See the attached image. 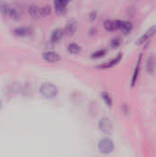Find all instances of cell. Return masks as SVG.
Segmentation results:
<instances>
[{
	"instance_id": "obj_1",
	"label": "cell",
	"mask_w": 156,
	"mask_h": 157,
	"mask_svg": "<svg viewBox=\"0 0 156 157\" xmlns=\"http://www.w3.org/2000/svg\"><path fill=\"white\" fill-rule=\"evenodd\" d=\"M0 13L4 17L14 19V20H18L21 17L20 12L17 7L4 1L0 2Z\"/></svg>"
},
{
	"instance_id": "obj_2",
	"label": "cell",
	"mask_w": 156,
	"mask_h": 157,
	"mask_svg": "<svg viewBox=\"0 0 156 157\" xmlns=\"http://www.w3.org/2000/svg\"><path fill=\"white\" fill-rule=\"evenodd\" d=\"M51 8L50 6H38V5H30L28 7V13L32 18H41L49 16L51 14Z\"/></svg>"
},
{
	"instance_id": "obj_3",
	"label": "cell",
	"mask_w": 156,
	"mask_h": 157,
	"mask_svg": "<svg viewBox=\"0 0 156 157\" xmlns=\"http://www.w3.org/2000/svg\"><path fill=\"white\" fill-rule=\"evenodd\" d=\"M58 88L51 83H43L40 87V94L46 99H52L58 96Z\"/></svg>"
},
{
	"instance_id": "obj_4",
	"label": "cell",
	"mask_w": 156,
	"mask_h": 157,
	"mask_svg": "<svg viewBox=\"0 0 156 157\" xmlns=\"http://www.w3.org/2000/svg\"><path fill=\"white\" fill-rule=\"evenodd\" d=\"M98 151L104 155L110 154L114 149V144L109 138H103L98 142L97 144Z\"/></svg>"
},
{
	"instance_id": "obj_5",
	"label": "cell",
	"mask_w": 156,
	"mask_h": 157,
	"mask_svg": "<svg viewBox=\"0 0 156 157\" xmlns=\"http://www.w3.org/2000/svg\"><path fill=\"white\" fill-rule=\"evenodd\" d=\"M98 128L99 130L106 135H110L113 132V126L109 119L102 118L98 121Z\"/></svg>"
},
{
	"instance_id": "obj_6",
	"label": "cell",
	"mask_w": 156,
	"mask_h": 157,
	"mask_svg": "<svg viewBox=\"0 0 156 157\" xmlns=\"http://www.w3.org/2000/svg\"><path fill=\"white\" fill-rule=\"evenodd\" d=\"M41 57L42 59L47 62V63H57L61 60V56L60 54H58L57 52H52V51H47V52H44L42 54H41Z\"/></svg>"
},
{
	"instance_id": "obj_7",
	"label": "cell",
	"mask_w": 156,
	"mask_h": 157,
	"mask_svg": "<svg viewBox=\"0 0 156 157\" xmlns=\"http://www.w3.org/2000/svg\"><path fill=\"white\" fill-rule=\"evenodd\" d=\"M156 33V26H153L151 27L148 30H146L144 32V34H143L137 40L136 44L137 45H142L143 43H145L147 40H149L152 37H154Z\"/></svg>"
},
{
	"instance_id": "obj_8",
	"label": "cell",
	"mask_w": 156,
	"mask_h": 157,
	"mask_svg": "<svg viewBox=\"0 0 156 157\" xmlns=\"http://www.w3.org/2000/svg\"><path fill=\"white\" fill-rule=\"evenodd\" d=\"M76 30H77V23H76V21L71 20V21H68L65 24V27H64V29H63V33L66 36L72 37V36H74L75 34Z\"/></svg>"
},
{
	"instance_id": "obj_9",
	"label": "cell",
	"mask_w": 156,
	"mask_h": 157,
	"mask_svg": "<svg viewBox=\"0 0 156 157\" xmlns=\"http://www.w3.org/2000/svg\"><path fill=\"white\" fill-rule=\"evenodd\" d=\"M104 28L107 31H115L120 29V20L107 19L104 21Z\"/></svg>"
},
{
	"instance_id": "obj_10",
	"label": "cell",
	"mask_w": 156,
	"mask_h": 157,
	"mask_svg": "<svg viewBox=\"0 0 156 157\" xmlns=\"http://www.w3.org/2000/svg\"><path fill=\"white\" fill-rule=\"evenodd\" d=\"M13 33L17 37H27L32 33V29L29 27H17L13 30Z\"/></svg>"
},
{
	"instance_id": "obj_11",
	"label": "cell",
	"mask_w": 156,
	"mask_h": 157,
	"mask_svg": "<svg viewBox=\"0 0 156 157\" xmlns=\"http://www.w3.org/2000/svg\"><path fill=\"white\" fill-rule=\"evenodd\" d=\"M121 59H122V53H119L118 56H116L114 59L110 60V61L108 62V63H102V64L98 65L97 68H101V69H109V68L115 66L116 64H118V63L120 62Z\"/></svg>"
},
{
	"instance_id": "obj_12",
	"label": "cell",
	"mask_w": 156,
	"mask_h": 157,
	"mask_svg": "<svg viewBox=\"0 0 156 157\" xmlns=\"http://www.w3.org/2000/svg\"><path fill=\"white\" fill-rule=\"evenodd\" d=\"M67 6H68V5L63 3V2L60 1V0H54V3H53L54 11H55L57 14H59V15H63V14L66 13Z\"/></svg>"
},
{
	"instance_id": "obj_13",
	"label": "cell",
	"mask_w": 156,
	"mask_h": 157,
	"mask_svg": "<svg viewBox=\"0 0 156 157\" xmlns=\"http://www.w3.org/2000/svg\"><path fill=\"white\" fill-rule=\"evenodd\" d=\"M132 29H133V25L131 22L126 20H120V30H121L125 34L131 33Z\"/></svg>"
},
{
	"instance_id": "obj_14",
	"label": "cell",
	"mask_w": 156,
	"mask_h": 157,
	"mask_svg": "<svg viewBox=\"0 0 156 157\" xmlns=\"http://www.w3.org/2000/svg\"><path fill=\"white\" fill-rule=\"evenodd\" d=\"M146 71L150 74H154L156 72V57L151 56L148 58L146 62Z\"/></svg>"
},
{
	"instance_id": "obj_15",
	"label": "cell",
	"mask_w": 156,
	"mask_h": 157,
	"mask_svg": "<svg viewBox=\"0 0 156 157\" xmlns=\"http://www.w3.org/2000/svg\"><path fill=\"white\" fill-rule=\"evenodd\" d=\"M63 30H62L61 29H54L52 32H51V41L52 43H57L59 42L62 38H63Z\"/></svg>"
},
{
	"instance_id": "obj_16",
	"label": "cell",
	"mask_w": 156,
	"mask_h": 157,
	"mask_svg": "<svg viewBox=\"0 0 156 157\" xmlns=\"http://www.w3.org/2000/svg\"><path fill=\"white\" fill-rule=\"evenodd\" d=\"M142 58H143V54H140L139 58H138V61H137V63H136V66H135V69H134V72H133V75H132V78H131V86H134L136 81H137V78H138V75H139V72H140V66H141V63H142Z\"/></svg>"
},
{
	"instance_id": "obj_17",
	"label": "cell",
	"mask_w": 156,
	"mask_h": 157,
	"mask_svg": "<svg viewBox=\"0 0 156 157\" xmlns=\"http://www.w3.org/2000/svg\"><path fill=\"white\" fill-rule=\"evenodd\" d=\"M81 50H82L81 46L79 44L75 43V42L70 43L68 45V47H67V51L71 54H77V53H79L81 52Z\"/></svg>"
},
{
	"instance_id": "obj_18",
	"label": "cell",
	"mask_w": 156,
	"mask_h": 157,
	"mask_svg": "<svg viewBox=\"0 0 156 157\" xmlns=\"http://www.w3.org/2000/svg\"><path fill=\"white\" fill-rule=\"evenodd\" d=\"M106 53H107V50L102 49V50H99V51H97V52H93L91 54V58H93V59H98V58H101V57L105 56Z\"/></svg>"
},
{
	"instance_id": "obj_19",
	"label": "cell",
	"mask_w": 156,
	"mask_h": 157,
	"mask_svg": "<svg viewBox=\"0 0 156 157\" xmlns=\"http://www.w3.org/2000/svg\"><path fill=\"white\" fill-rule=\"evenodd\" d=\"M101 97H102L103 100L105 101L106 105H107L108 107L111 108V105H112V99H111L110 96H109L108 93H106V92H103V93H101Z\"/></svg>"
},
{
	"instance_id": "obj_20",
	"label": "cell",
	"mask_w": 156,
	"mask_h": 157,
	"mask_svg": "<svg viewBox=\"0 0 156 157\" xmlns=\"http://www.w3.org/2000/svg\"><path fill=\"white\" fill-rule=\"evenodd\" d=\"M120 43H121L120 39V38H115V39H113L112 41H111V46H112L113 48H117V47H119V46L120 45Z\"/></svg>"
},
{
	"instance_id": "obj_21",
	"label": "cell",
	"mask_w": 156,
	"mask_h": 157,
	"mask_svg": "<svg viewBox=\"0 0 156 157\" xmlns=\"http://www.w3.org/2000/svg\"><path fill=\"white\" fill-rule=\"evenodd\" d=\"M97 11H92V12H90V14H89V19L90 20H96V18H97Z\"/></svg>"
},
{
	"instance_id": "obj_22",
	"label": "cell",
	"mask_w": 156,
	"mask_h": 157,
	"mask_svg": "<svg viewBox=\"0 0 156 157\" xmlns=\"http://www.w3.org/2000/svg\"><path fill=\"white\" fill-rule=\"evenodd\" d=\"M60 1H62L63 3H64V4H66V5H68L72 0H60Z\"/></svg>"
},
{
	"instance_id": "obj_23",
	"label": "cell",
	"mask_w": 156,
	"mask_h": 157,
	"mask_svg": "<svg viewBox=\"0 0 156 157\" xmlns=\"http://www.w3.org/2000/svg\"><path fill=\"white\" fill-rule=\"evenodd\" d=\"M1 108H2V101L0 100V109H1Z\"/></svg>"
}]
</instances>
